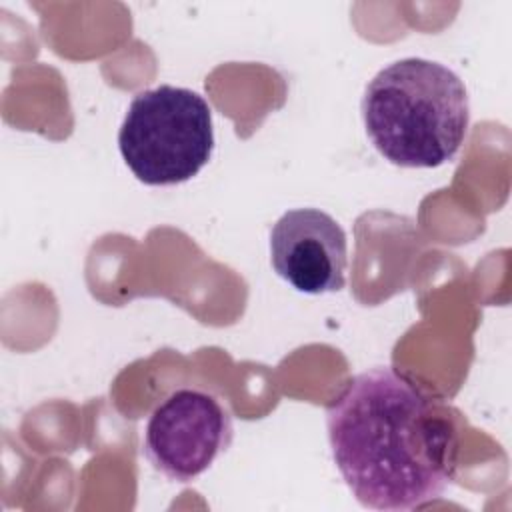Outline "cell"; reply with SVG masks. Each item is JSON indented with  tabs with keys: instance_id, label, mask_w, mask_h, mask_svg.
I'll return each instance as SVG.
<instances>
[{
	"instance_id": "1",
	"label": "cell",
	"mask_w": 512,
	"mask_h": 512,
	"mask_svg": "<svg viewBox=\"0 0 512 512\" xmlns=\"http://www.w3.org/2000/svg\"><path fill=\"white\" fill-rule=\"evenodd\" d=\"M326 428L336 468L366 508L412 510L454 480V418L388 366L356 374L328 406Z\"/></svg>"
},
{
	"instance_id": "5",
	"label": "cell",
	"mask_w": 512,
	"mask_h": 512,
	"mask_svg": "<svg viewBox=\"0 0 512 512\" xmlns=\"http://www.w3.org/2000/svg\"><path fill=\"white\" fill-rule=\"evenodd\" d=\"M346 234L318 208L284 212L270 230L274 272L304 294L338 292L346 278Z\"/></svg>"
},
{
	"instance_id": "2",
	"label": "cell",
	"mask_w": 512,
	"mask_h": 512,
	"mask_svg": "<svg viewBox=\"0 0 512 512\" xmlns=\"http://www.w3.org/2000/svg\"><path fill=\"white\" fill-rule=\"evenodd\" d=\"M362 120L372 146L392 164L436 168L466 140L470 104L456 72L426 58H402L366 86Z\"/></svg>"
},
{
	"instance_id": "3",
	"label": "cell",
	"mask_w": 512,
	"mask_h": 512,
	"mask_svg": "<svg viewBox=\"0 0 512 512\" xmlns=\"http://www.w3.org/2000/svg\"><path fill=\"white\" fill-rule=\"evenodd\" d=\"M118 146L140 182L150 186L186 182L212 156V108L190 88L160 84L138 92L122 120Z\"/></svg>"
},
{
	"instance_id": "4",
	"label": "cell",
	"mask_w": 512,
	"mask_h": 512,
	"mask_svg": "<svg viewBox=\"0 0 512 512\" xmlns=\"http://www.w3.org/2000/svg\"><path fill=\"white\" fill-rule=\"evenodd\" d=\"M232 436V416L222 400L202 388L184 386L152 410L144 430V454L166 478L190 482L228 450Z\"/></svg>"
}]
</instances>
